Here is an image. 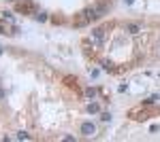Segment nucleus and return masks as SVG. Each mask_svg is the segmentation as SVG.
<instances>
[{"label": "nucleus", "mask_w": 160, "mask_h": 142, "mask_svg": "<svg viewBox=\"0 0 160 142\" xmlns=\"http://www.w3.org/2000/svg\"><path fill=\"white\" fill-rule=\"evenodd\" d=\"M15 11L17 13H24V15H37V4L32 0H19L15 2Z\"/></svg>", "instance_id": "obj_1"}, {"label": "nucleus", "mask_w": 160, "mask_h": 142, "mask_svg": "<svg viewBox=\"0 0 160 142\" xmlns=\"http://www.w3.org/2000/svg\"><path fill=\"white\" fill-rule=\"evenodd\" d=\"M90 40H92V45H94V47L102 45V43H105V28H96V30H92Z\"/></svg>", "instance_id": "obj_2"}, {"label": "nucleus", "mask_w": 160, "mask_h": 142, "mask_svg": "<svg viewBox=\"0 0 160 142\" xmlns=\"http://www.w3.org/2000/svg\"><path fill=\"white\" fill-rule=\"evenodd\" d=\"M81 134H83V136H88V138H90V136H94V134H96V125H94L92 121L81 123Z\"/></svg>", "instance_id": "obj_3"}, {"label": "nucleus", "mask_w": 160, "mask_h": 142, "mask_svg": "<svg viewBox=\"0 0 160 142\" xmlns=\"http://www.w3.org/2000/svg\"><path fill=\"white\" fill-rule=\"evenodd\" d=\"M139 30H141L139 24H128L126 25V32H130V34H139Z\"/></svg>", "instance_id": "obj_4"}, {"label": "nucleus", "mask_w": 160, "mask_h": 142, "mask_svg": "<svg viewBox=\"0 0 160 142\" xmlns=\"http://www.w3.org/2000/svg\"><path fill=\"white\" fill-rule=\"evenodd\" d=\"M34 19H37V21H47V13H37Z\"/></svg>", "instance_id": "obj_5"}, {"label": "nucleus", "mask_w": 160, "mask_h": 142, "mask_svg": "<svg viewBox=\"0 0 160 142\" xmlns=\"http://www.w3.org/2000/svg\"><path fill=\"white\" fill-rule=\"evenodd\" d=\"M17 140H30V134H26V131H17Z\"/></svg>", "instance_id": "obj_6"}, {"label": "nucleus", "mask_w": 160, "mask_h": 142, "mask_svg": "<svg viewBox=\"0 0 160 142\" xmlns=\"http://www.w3.org/2000/svg\"><path fill=\"white\" fill-rule=\"evenodd\" d=\"M100 108H98V104H88V112L92 115V112H98Z\"/></svg>", "instance_id": "obj_7"}, {"label": "nucleus", "mask_w": 160, "mask_h": 142, "mask_svg": "<svg viewBox=\"0 0 160 142\" xmlns=\"http://www.w3.org/2000/svg\"><path fill=\"white\" fill-rule=\"evenodd\" d=\"M86 95H88V98H94V95H96V89H92V87L86 89Z\"/></svg>", "instance_id": "obj_8"}, {"label": "nucleus", "mask_w": 160, "mask_h": 142, "mask_svg": "<svg viewBox=\"0 0 160 142\" xmlns=\"http://www.w3.org/2000/svg\"><path fill=\"white\" fill-rule=\"evenodd\" d=\"M100 119L107 123V121H111V115H109V112H102V115H100Z\"/></svg>", "instance_id": "obj_9"}, {"label": "nucleus", "mask_w": 160, "mask_h": 142, "mask_svg": "<svg viewBox=\"0 0 160 142\" xmlns=\"http://www.w3.org/2000/svg\"><path fill=\"white\" fill-rule=\"evenodd\" d=\"M124 2H126V4H132V2H135V0H124Z\"/></svg>", "instance_id": "obj_10"}, {"label": "nucleus", "mask_w": 160, "mask_h": 142, "mask_svg": "<svg viewBox=\"0 0 160 142\" xmlns=\"http://www.w3.org/2000/svg\"><path fill=\"white\" fill-rule=\"evenodd\" d=\"M2 98H4V91H2V89H0V100H2Z\"/></svg>", "instance_id": "obj_11"}, {"label": "nucleus", "mask_w": 160, "mask_h": 142, "mask_svg": "<svg viewBox=\"0 0 160 142\" xmlns=\"http://www.w3.org/2000/svg\"><path fill=\"white\" fill-rule=\"evenodd\" d=\"M0 55H2V49H0Z\"/></svg>", "instance_id": "obj_12"}, {"label": "nucleus", "mask_w": 160, "mask_h": 142, "mask_svg": "<svg viewBox=\"0 0 160 142\" xmlns=\"http://www.w3.org/2000/svg\"><path fill=\"white\" fill-rule=\"evenodd\" d=\"M11 2H17V0H11Z\"/></svg>", "instance_id": "obj_13"}]
</instances>
